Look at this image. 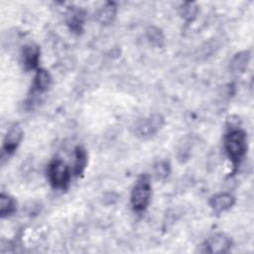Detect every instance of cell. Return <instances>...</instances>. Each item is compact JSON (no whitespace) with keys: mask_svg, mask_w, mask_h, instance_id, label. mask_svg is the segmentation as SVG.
Wrapping results in <instances>:
<instances>
[{"mask_svg":"<svg viewBox=\"0 0 254 254\" xmlns=\"http://www.w3.org/2000/svg\"><path fill=\"white\" fill-rule=\"evenodd\" d=\"M154 175L158 180L166 179L171 173V165L167 161H159L154 165Z\"/></svg>","mask_w":254,"mask_h":254,"instance_id":"obj_17","label":"cell"},{"mask_svg":"<svg viewBox=\"0 0 254 254\" xmlns=\"http://www.w3.org/2000/svg\"><path fill=\"white\" fill-rule=\"evenodd\" d=\"M71 174L69 167L60 159L52 161L47 169L49 183L55 190H66L69 186Z\"/></svg>","mask_w":254,"mask_h":254,"instance_id":"obj_3","label":"cell"},{"mask_svg":"<svg viewBox=\"0 0 254 254\" xmlns=\"http://www.w3.org/2000/svg\"><path fill=\"white\" fill-rule=\"evenodd\" d=\"M117 14V6L113 2L105 3L96 13V20L101 25H110Z\"/></svg>","mask_w":254,"mask_h":254,"instance_id":"obj_12","label":"cell"},{"mask_svg":"<svg viewBox=\"0 0 254 254\" xmlns=\"http://www.w3.org/2000/svg\"><path fill=\"white\" fill-rule=\"evenodd\" d=\"M232 239L223 233H218L208 237L201 245L202 252L206 253H226L232 247Z\"/></svg>","mask_w":254,"mask_h":254,"instance_id":"obj_5","label":"cell"},{"mask_svg":"<svg viewBox=\"0 0 254 254\" xmlns=\"http://www.w3.org/2000/svg\"><path fill=\"white\" fill-rule=\"evenodd\" d=\"M223 146L225 153L233 166V170L235 171L247 153L248 146L246 133L238 127L228 128V131L223 137Z\"/></svg>","mask_w":254,"mask_h":254,"instance_id":"obj_1","label":"cell"},{"mask_svg":"<svg viewBox=\"0 0 254 254\" xmlns=\"http://www.w3.org/2000/svg\"><path fill=\"white\" fill-rule=\"evenodd\" d=\"M148 41L157 48H162L165 45V36L162 30L158 27L151 26L146 31Z\"/></svg>","mask_w":254,"mask_h":254,"instance_id":"obj_16","label":"cell"},{"mask_svg":"<svg viewBox=\"0 0 254 254\" xmlns=\"http://www.w3.org/2000/svg\"><path fill=\"white\" fill-rule=\"evenodd\" d=\"M17 210V201L15 198L7 193L0 194V216L5 218L14 214Z\"/></svg>","mask_w":254,"mask_h":254,"instance_id":"obj_14","label":"cell"},{"mask_svg":"<svg viewBox=\"0 0 254 254\" xmlns=\"http://www.w3.org/2000/svg\"><path fill=\"white\" fill-rule=\"evenodd\" d=\"M52 84V76L45 68H38L34 76V80L31 87L33 95H39L46 92Z\"/></svg>","mask_w":254,"mask_h":254,"instance_id":"obj_9","label":"cell"},{"mask_svg":"<svg viewBox=\"0 0 254 254\" xmlns=\"http://www.w3.org/2000/svg\"><path fill=\"white\" fill-rule=\"evenodd\" d=\"M235 203V197L229 192H219L212 195L208 204L210 208L217 214L229 210Z\"/></svg>","mask_w":254,"mask_h":254,"instance_id":"obj_8","label":"cell"},{"mask_svg":"<svg viewBox=\"0 0 254 254\" xmlns=\"http://www.w3.org/2000/svg\"><path fill=\"white\" fill-rule=\"evenodd\" d=\"M250 51H242L234 55L230 62V69L234 73H243L250 61Z\"/></svg>","mask_w":254,"mask_h":254,"instance_id":"obj_13","label":"cell"},{"mask_svg":"<svg viewBox=\"0 0 254 254\" xmlns=\"http://www.w3.org/2000/svg\"><path fill=\"white\" fill-rule=\"evenodd\" d=\"M41 50L35 44L26 45L22 50V64L26 70L39 68Z\"/></svg>","mask_w":254,"mask_h":254,"instance_id":"obj_7","label":"cell"},{"mask_svg":"<svg viewBox=\"0 0 254 254\" xmlns=\"http://www.w3.org/2000/svg\"><path fill=\"white\" fill-rule=\"evenodd\" d=\"M179 12L185 21L191 22L197 16L198 6L195 2H184L179 8Z\"/></svg>","mask_w":254,"mask_h":254,"instance_id":"obj_15","label":"cell"},{"mask_svg":"<svg viewBox=\"0 0 254 254\" xmlns=\"http://www.w3.org/2000/svg\"><path fill=\"white\" fill-rule=\"evenodd\" d=\"M152 195V185L150 177L147 174H142L136 180L130 194V202L134 211H144L150 201Z\"/></svg>","mask_w":254,"mask_h":254,"instance_id":"obj_2","label":"cell"},{"mask_svg":"<svg viewBox=\"0 0 254 254\" xmlns=\"http://www.w3.org/2000/svg\"><path fill=\"white\" fill-rule=\"evenodd\" d=\"M165 125V118L159 114L155 113L148 117L138 120L134 127V134L140 139H149L155 136Z\"/></svg>","mask_w":254,"mask_h":254,"instance_id":"obj_4","label":"cell"},{"mask_svg":"<svg viewBox=\"0 0 254 254\" xmlns=\"http://www.w3.org/2000/svg\"><path fill=\"white\" fill-rule=\"evenodd\" d=\"M85 21V12L82 9H71L66 16V25L69 30L79 35L83 31Z\"/></svg>","mask_w":254,"mask_h":254,"instance_id":"obj_10","label":"cell"},{"mask_svg":"<svg viewBox=\"0 0 254 254\" xmlns=\"http://www.w3.org/2000/svg\"><path fill=\"white\" fill-rule=\"evenodd\" d=\"M23 137H24V132L22 127L19 124L12 125L8 129L3 139L2 155H6V156L13 155L18 149L19 145L21 144Z\"/></svg>","mask_w":254,"mask_h":254,"instance_id":"obj_6","label":"cell"},{"mask_svg":"<svg viewBox=\"0 0 254 254\" xmlns=\"http://www.w3.org/2000/svg\"><path fill=\"white\" fill-rule=\"evenodd\" d=\"M74 160L72 167V175L76 178L83 175L87 166V153L82 146H76L74 149Z\"/></svg>","mask_w":254,"mask_h":254,"instance_id":"obj_11","label":"cell"}]
</instances>
